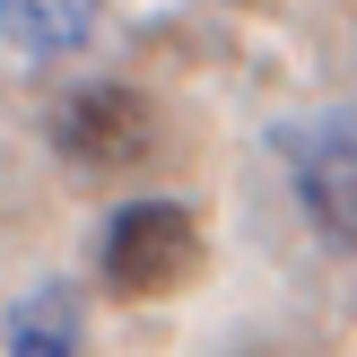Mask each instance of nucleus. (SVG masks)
<instances>
[{
	"label": "nucleus",
	"mask_w": 357,
	"mask_h": 357,
	"mask_svg": "<svg viewBox=\"0 0 357 357\" xmlns=\"http://www.w3.org/2000/svg\"><path fill=\"white\" fill-rule=\"evenodd\" d=\"M105 0H0V44L17 61H61L96 35Z\"/></svg>",
	"instance_id": "obj_4"
},
{
	"label": "nucleus",
	"mask_w": 357,
	"mask_h": 357,
	"mask_svg": "<svg viewBox=\"0 0 357 357\" xmlns=\"http://www.w3.org/2000/svg\"><path fill=\"white\" fill-rule=\"evenodd\" d=\"M105 288L114 296H174L192 271H201V227H192L183 201H122L105 218Z\"/></svg>",
	"instance_id": "obj_1"
},
{
	"label": "nucleus",
	"mask_w": 357,
	"mask_h": 357,
	"mask_svg": "<svg viewBox=\"0 0 357 357\" xmlns=\"http://www.w3.org/2000/svg\"><path fill=\"white\" fill-rule=\"evenodd\" d=\"M52 149L87 174H122L157 149V105L122 79H96V87H70L52 105Z\"/></svg>",
	"instance_id": "obj_2"
},
{
	"label": "nucleus",
	"mask_w": 357,
	"mask_h": 357,
	"mask_svg": "<svg viewBox=\"0 0 357 357\" xmlns=\"http://www.w3.org/2000/svg\"><path fill=\"white\" fill-rule=\"evenodd\" d=\"M279 149H288V183H296L305 227L340 253H357V114H323L305 131H288Z\"/></svg>",
	"instance_id": "obj_3"
},
{
	"label": "nucleus",
	"mask_w": 357,
	"mask_h": 357,
	"mask_svg": "<svg viewBox=\"0 0 357 357\" xmlns=\"http://www.w3.org/2000/svg\"><path fill=\"white\" fill-rule=\"evenodd\" d=\"M9 357H79V296L70 288H35L9 314Z\"/></svg>",
	"instance_id": "obj_5"
}]
</instances>
